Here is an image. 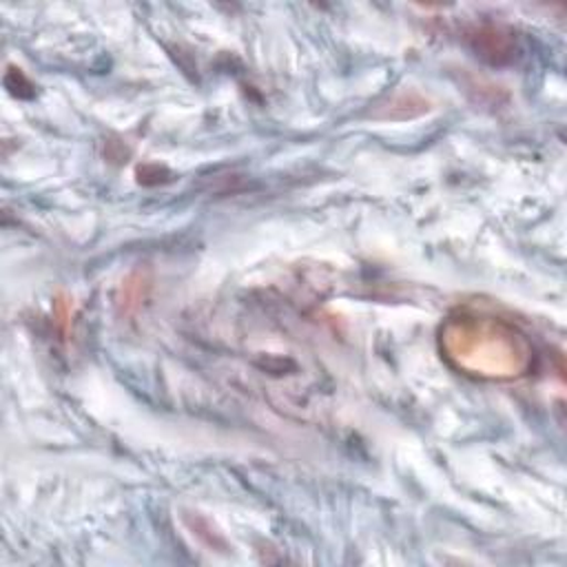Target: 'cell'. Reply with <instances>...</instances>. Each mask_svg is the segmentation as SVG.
Masks as SVG:
<instances>
[{
    "mask_svg": "<svg viewBox=\"0 0 567 567\" xmlns=\"http://www.w3.org/2000/svg\"><path fill=\"white\" fill-rule=\"evenodd\" d=\"M439 348L452 368L481 381L520 379L536 361L534 346L520 328L472 310H458L441 323Z\"/></svg>",
    "mask_w": 567,
    "mask_h": 567,
    "instance_id": "cell-1",
    "label": "cell"
},
{
    "mask_svg": "<svg viewBox=\"0 0 567 567\" xmlns=\"http://www.w3.org/2000/svg\"><path fill=\"white\" fill-rule=\"evenodd\" d=\"M470 42H472V49L476 51V55H481L483 60L496 62V64L509 60L512 51H514L512 33L496 24H485V27L474 29V33L470 35Z\"/></svg>",
    "mask_w": 567,
    "mask_h": 567,
    "instance_id": "cell-2",
    "label": "cell"
}]
</instances>
